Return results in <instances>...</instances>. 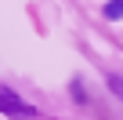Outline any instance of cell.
<instances>
[{"label":"cell","instance_id":"6da1fadb","mask_svg":"<svg viewBox=\"0 0 123 120\" xmlns=\"http://www.w3.org/2000/svg\"><path fill=\"white\" fill-rule=\"evenodd\" d=\"M0 109H7V113H29V106H25L18 95L4 91V87H0Z\"/></svg>","mask_w":123,"mask_h":120},{"label":"cell","instance_id":"7a4b0ae2","mask_svg":"<svg viewBox=\"0 0 123 120\" xmlns=\"http://www.w3.org/2000/svg\"><path fill=\"white\" fill-rule=\"evenodd\" d=\"M123 15V0H109L105 4V18H119Z\"/></svg>","mask_w":123,"mask_h":120},{"label":"cell","instance_id":"3957f363","mask_svg":"<svg viewBox=\"0 0 123 120\" xmlns=\"http://www.w3.org/2000/svg\"><path fill=\"white\" fill-rule=\"evenodd\" d=\"M109 84H112V87H116V95L123 98V77H109Z\"/></svg>","mask_w":123,"mask_h":120}]
</instances>
